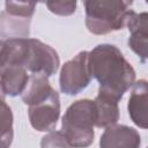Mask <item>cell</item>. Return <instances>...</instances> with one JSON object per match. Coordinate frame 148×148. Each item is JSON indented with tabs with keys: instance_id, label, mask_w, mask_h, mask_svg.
<instances>
[{
	"instance_id": "1",
	"label": "cell",
	"mask_w": 148,
	"mask_h": 148,
	"mask_svg": "<svg viewBox=\"0 0 148 148\" xmlns=\"http://www.w3.org/2000/svg\"><path fill=\"white\" fill-rule=\"evenodd\" d=\"M91 76L99 83L98 94L120 101L135 83V71L121 51L112 44H98L88 56Z\"/></svg>"
},
{
	"instance_id": "6",
	"label": "cell",
	"mask_w": 148,
	"mask_h": 148,
	"mask_svg": "<svg viewBox=\"0 0 148 148\" xmlns=\"http://www.w3.org/2000/svg\"><path fill=\"white\" fill-rule=\"evenodd\" d=\"M28 117L30 125L38 132H51L56 128L60 117V98L56 91L47 99L29 106Z\"/></svg>"
},
{
	"instance_id": "9",
	"label": "cell",
	"mask_w": 148,
	"mask_h": 148,
	"mask_svg": "<svg viewBox=\"0 0 148 148\" xmlns=\"http://www.w3.org/2000/svg\"><path fill=\"white\" fill-rule=\"evenodd\" d=\"M140 145L139 132L127 125L106 127L99 139V148H140Z\"/></svg>"
},
{
	"instance_id": "4",
	"label": "cell",
	"mask_w": 148,
	"mask_h": 148,
	"mask_svg": "<svg viewBox=\"0 0 148 148\" xmlns=\"http://www.w3.org/2000/svg\"><path fill=\"white\" fill-rule=\"evenodd\" d=\"M97 123V112L92 99H79L72 103L61 119V132L72 148H86L95 138L94 127Z\"/></svg>"
},
{
	"instance_id": "19",
	"label": "cell",
	"mask_w": 148,
	"mask_h": 148,
	"mask_svg": "<svg viewBox=\"0 0 148 148\" xmlns=\"http://www.w3.org/2000/svg\"><path fill=\"white\" fill-rule=\"evenodd\" d=\"M147 148H148V147H147Z\"/></svg>"
},
{
	"instance_id": "15",
	"label": "cell",
	"mask_w": 148,
	"mask_h": 148,
	"mask_svg": "<svg viewBox=\"0 0 148 148\" xmlns=\"http://www.w3.org/2000/svg\"><path fill=\"white\" fill-rule=\"evenodd\" d=\"M36 8V2L31 1H6L5 2V12L9 15L31 18Z\"/></svg>"
},
{
	"instance_id": "10",
	"label": "cell",
	"mask_w": 148,
	"mask_h": 148,
	"mask_svg": "<svg viewBox=\"0 0 148 148\" xmlns=\"http://www.w3.org/2000/svg\"><path fill=\"white\" fill-rule=\"evenodd\" d=\"M30 75L28 71L17 66H8L0 68V87L2 97H15L22 95L29 82Z\"/></svg>"
},
{
	"instance_id": "2",
	"label": "cell",
	"mask_w": 148,
	"mask_h": 148,
	"mask_svg": "<svg viewBox=\"0 0 148 148\" xmlns=\"http://www.w3.org/2000/svg\"><path fill=\"white\" fill-rule=\"evenodd\" d=\"M60 65L58 52L50 45L35 38H13L1 40L0 68L8 66L22 67L34 73L52 76Z\"/></svg>"
},
{
	"instance_id": "5",
	"label": "cell",
	"mask_w": 148,
	"mask_h": 148,
	"mask_svg": "<svg viewBox=\"0 0 148 148\" xmlns=\"http://www.w3.org/2000/svg\"><path fill=\"white\" fill-rule=\"evenodd\" d=\"M88 56V51H81L62 65L59 75V87L65 95L75 96L89 86L92 76Z\"/></svg>"
},
{
	"instance_id": "13",
	"label": "cell",
	"mask_w": 148,
	"mask_h": 148,
	"mask_svg": "<svg viewBox=\"0 0 148 148\" xmlns=\"http://www.w3.org/2000/svg\"><path fill=\"white\" fill-rule=\"evenodd\" d=\"M31 18H23L7 14L5 10L0 14L1 40L13 38H29Z\"/></svg>"
},
{
	"instance_id": "8",
	"label": "cell",
	"mask_w": 148,
	"mask_h": 148,
	"mask_svg": "<svg viewBox=\"0 0 148 148\" xmlns=\"http://www.w3.org/2000/svg\"><path fill=\"white\" fill-rule=\"evenodd\" d=\"M131 120L140 128L148 130V81L141 79L132 87L127 102Z\"/></svg>"
},
{
	"instance_id": "18",
	"label": "cell",
	"mask_w": 148,
	"mask_h": 148,
	"mask_svg": "<svg viewBox=\"0 0 148 148\" xmlns=\"http://www.w3.org/2000/svg\"><path fill=\"white\" fill-rule=\"evenodd\" d=\"M146 2H147V5H148V1H146Z\"/></svg>"
},
{
	"instance_id": "11",
	"label": "cell",
	"mask_w": 148,
	"mask_h": 148,
	"mask_svg": "<svg viewBox=\"0 0 148 148\" xmlns=\"http://www.w3.org/2000/svg\"><path fill=\"white\" fill-rule=\"evenodd\" d=\"M49 77L45 73H34L30 75L27 88L21 95L22 102L28 108L47 99L56 92L49 82Z\"/></svg>"
},
{
	"instance_id": "7",
	"label": "cell",
	"mask_w": 148,
	"mask_h": 148,
	"mask_svg": "<svg viewBox=\"0 0 148 148\" xmlns=\"http://www.w3.org/2000/svg\"><path fill=\"white\" fill-rule=\"evenodd\" d=\"M130 37L127 44L130 49L143 62L148 59V13L133 12L127 22Z\"/></svg>"
},
{
	"instance_id": "14",
	"label": "cell",
	"mask_w": 148,
	"mask_h": 148,
	"mask_svg": "<svg viewBox=\"0 0 148 148\" xmlns=\"http://www.w3.org/2000/svg\"><path fill=\"white\" fill-rule=\"evenodd\" d=\"M1 148H9L13 141V113L10 108L7 105L5 97L1 101Z\"/></svg>"
},
{
	"instance_id": "17",
	"label": "cell",
	"mask_w": 148,
	"mask_h": 148,
	"mask_svg": "<svg viewBox=\"0 0 148 148\" xmlns=\"http://www.w3.org/2000/svg\"><path fill=\"white\" fill-rule=\"evenodd\" d=\"M47 9L59 16H69L76 10V1H46Z\"/></svg>"
},
{
	"instance_id": "16",
	"label": "cell",
	"mask_w": 148,
	"mask_h": 148,
	"mask_svg": "<svg viewBox=\"0 0 148 148\" xmlns=\"http://www.w3.org/2000/svg\"><path fill=\"white\" fill-rule=\"evenodd\" d=\"M40 148H72L61 131H51L42 138Z\"/></svg>"
},
{
	"instance_id": "12",
	"label": "cell",
	"mask_w": 148,
	"mask_h": 148,
	"mask_svg": "<svg viewBox=\"0 0 148 148\" xmlns=\"http://www.w3.org/2000/svg\"><path fill=\"white\" fill-rule=\"evenodd\" d=\"M94 102L97 112L96 126L98 128H106L118 123L120 117L119 106H118L119 101L103 94H97Z\"/></svg>"
},
{
	"instance_id": "3",
	"label": "cell",
	"mask_w": 148,
	"mask_h": 148,
	"mask_svg": "<svg viewBox=\"0 0 148 148\" xmlns=\"http://www.w3.org/2000/svg\"><path fill=\"white\" fill-rule=\"evenodd\" d=\"M132 1L125 0H87L83 2L86 27L94 35H108L127 25L134 12Z\"/></svg>"
}]
</instances>
